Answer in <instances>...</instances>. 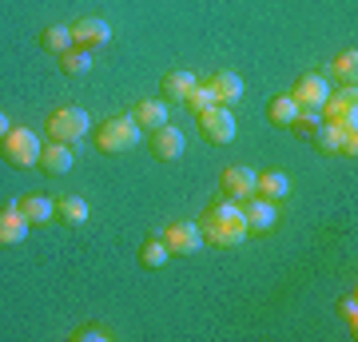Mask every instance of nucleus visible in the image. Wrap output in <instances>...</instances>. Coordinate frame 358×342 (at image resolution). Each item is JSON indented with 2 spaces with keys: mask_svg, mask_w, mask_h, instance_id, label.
I'll return each instance as SVG.
<instances>
[{
  "mask_svg": "<svg viewBox=\"0 0 358 342\" xmlns=\"http://www.w3.org/2000/svg\"><path fill=\"white\" fill-rule=\"evenodd\" d=\"M199 231H203V243H211V247H239L247 239L243 203L219 195L215 203H207V211L199 215Z\"/></svg>",
  "mask_w": 358,
  "mask_h": 342,
  "instance_id": "1",
  "label": "nucleus"
},
{
  "mask_svg": "<svg viewBox=\"0 0 358 342\" xmlns=\"http://www.w3.org/2000/svg\"><path fill=\"white\" fill-rule=\"evenodd\" d=\"M143 140V127L131 120V115H112V120H103L96 124V148L103 155H115V152H128L136 143Z\"/></svg>",
  "mask_w": 358,
  "mask_h": 342,
  "instance_id": "2",
  "label": "nucleus"
},
{
  "mask_svg": "<svg viewBox=\"0 0 358 342\" xmlns=\"http://www.w3.org/2000/svg\"><path fill=\"white\" fill-rule=\"evenodd\" d=\"M0 155H4V164L16 167V171L36 167V159H40L36 131H32V127H8V131H4V140H0Z\"/></svg>",
  "mask_w": 358,
  "mask_h": 342,
  "instance_id": "3",
  "label": "nucleus"
},
{
  "mask_svg": "<svg viewBox=\"0 0 358 342\" xmlns=\"http://www.w3.org/2000/svg\"><path fill=\"white\" fill-rule=\"evenodd\" d=\"M88 112L84 108H76V104H64V108H56V112H48V120H44V131H48V140L56 143H76L88 136Z\"/></svg>",
  "mask_w": 358,
  "mask_h": 342,
  "instance_id": "4",
  "label": "nucleus"
},
{
  "mask_svg": "<svg viewBox=\"0 0 358 342\" xmlns=\"http://www.w3.org/2000/svg\"><path fill=\"white\" fill-rule=\"evenodd\" d=\"M319 112H322L327 124L358 127V92H355V84H343L338 92H327V100H322Z\"/></svg>",
  "mask_w": 358,
  "mask_h": 342,
  "instance_id": "5",
  "label": "nucleus"
},
{
  "mask_svg": "<svg viewBox=\"0 0 358 342\" xmlns=\"http://www.w3.org/2000/svg\"><path fill=\"white\" fill-rule=\"evenodd\" d=\"M195 120H199V136H203L207 143H219V148H223V143H231V140H235V131H239V127H235V115H231V108H223V104H211V108H207V112H199Z\"/></svg>",
  "mask_w": 358,
  "mask_h": 342,
  "instance_id": "6",
  "label": "nucleus"
},
{
  "mask_svg": "<svg viewBox=\"0 0 358 342\" xmlns=\"http://www.w3.org/2000/svg\"><path fill=\"white\" fill-rule=\"evenodd\" d=\"M159 239H164V247L171 255H195L203 247V231H199V223H192V219H176V223L164 227Z\"/></svg>",
  "mask_w": 358,
  "mask_h": 342,
  "instance_id": "7",
  "label": "nucleus"
},
{
  "mask_svg": "<svg viewBox=\"0 0 358 342\" xmlns=\"http://www.w3.org/2000/svg\"><path fill=\"white\" fill-rule=\"evenodd\" d=\"M183 148H187V140H183V131L171 127V124L152 127V136H148V152H152V159H159V164H176L179 155H183Z\"/></svg>",
  "mask_w": 358,
  "mask_h": 342,
  "instance_id": "8",
  "label": "nucleus"
},
{
  "mask_svg": "<svg viewBox=\"0 0 358 342\" xmlns=\"http://www.w3.org/2000/svg\"><path fill=\"white\" fill-rule=\"evenodd\" d=\"M243 223H247V235H271L275 223H279V211H275L271 199L251 195V199H243Z\"/></svg>",
  "mask_w": 358,
  "mask_h": 342,
  "instance_id": "9",
  "label": "nucleus"
},
{
  "mask_svg": "<svg viewBox=\"0 0 358 342\" xmlns=\"http://www.w3.org/2000/svg\"><path fill=\"white\" fill-rule=\"evenodd\" d=\"M219 191H223L227 199H235V203L251 199V195H255V171L243 167V164L223 167V176H219Z\"/></svg>",
  "mask_w": 358,
  "mask_h": 342,
  "instance_id": "10",
  "label": "nucleus"
},
{
  "mask_svg": "<svg viewBox=\"0 0 358 342\" xmlns=\"http://www.w3.org/2000/svg\"><path fill=\"white\" fill-rule=\"evenodd\" d=\"M72 28V44L76 48H103L108 40H112V24L108 20H100V16H84V20H76V24H68Z\"/></svg>",
  "mask_w": 358,
  "mask_h": 342,
  "instance_id": "11",
  "label": "nucleus"
},
{
  "mask_svg": "<svg viewBox=\"0 0 358 342\" xmlns=\"http://www.w3.org/2000/svg\"><path fill=\"white\" fill-rule=\"evenodd\" d=\"M36 167L44 171V176H68V171L76 167V152H72V143H56V140H52L48 148H40Z\"/></svg>",
  "mask_w": 358,
  "mask_h": 342,
  "instance_id": "12",
  "label": "nucleus"
},
{
  "mask_svg": "<svg viewBox=\"0 0 358 342\" xmlns=\"http://www.w3.org/2000/svg\"><path fill=\"white\" fill-rule=\"evenodd\" d=\"M291 100L299 104V108H322V100H327V80H322L319 72H303V76L294 80Z\"/></svg>",
  "mask_w": 358,
  "mask_h": 342,
  "instance_id": "13",
  "label": "nucleus"
},
{
  "mask_svg": "<svg viewBox=\"0 0 358 342\" xmlns=\"http://www.w3.org/2000/svg\"><path fill=\"white\" fill-rule=\"evenodd\" d=\"M16 211L24 215L28 227H48L52 219H56V203L48 195H20L16 199Z\"/></svg>",
  "mask_w": 358,
  "mask_h": 342,
  "instance_id": "14",
  "label": "nucleus"
},
{
  "mask_svg": "<svg viewBox=\"0 0 358 342\" xmlns=\"http://www.w3.org/2000/svg\"><path fill=\"white\" fill-rule=\"evenodd\" d=\"M24 239H28V223L16 211V203L0 207V247H16V243H24Z\"/></svg>",
  "mask_w": 358,
  "mask_h": 342,
  "instance_id": "15",
  "label": "nucleus"
},
{
  "mask_svg": "<svg viewBox=\"0 0 358 342\" xmlns=\"http://www.w3.org/2000/svg\"><path fill=\"white\" fill-rule=\"evenodd\" d=\"M255 195H263V199H271V203H279V199H287L291 195V176L287 171H259L255 176Z\"/></svg>",
  "mask_w": 358,
  "mask_h": 342,
  "instance_id": "16",
  "label": "nucleus"
},
{
  "mask_svg": "<svg viewBox=\"0 0 358 342\" xmlns=\"http://www.w3.org/2000/svg\"><path fill=\"white\" fill-rule=\"evenodd\" d=\"M195 84H199V80H195L192 72H183V68H171V72H164V80H159V96H167V100L183 104L187 96H192Z\"/></svg>",
  "mask_w": 358,
  "mask_h": 342,
  "instance_id": "17",
  "label": "nucleus"
},
{
  "mask_svg": "<svg viewBox=\"0 0 358 342\" xmlns=\"http://www.w3.org/2000/svg\"><path fill=\"white\" fill-rule=\"evenodd\" d=\"M207 84H211V92H215V100L223 104V108H235V104L243 100V80L235 76V72H227V68L215 72Z\"/></svg>",
  "mask_w": 358,
  "mask_h": 342,
  "instance_id": "18",
  "label": "nucleus"
},
{
  "mask_svg": "<svg viewBox=\"0 0 358 342\" xmlns=\"http://www.w3.org/2000/svg\"><path fill=\"white\" fill-rule=\"evenodd\" d=\"M56 203V219L68 223V227H80V223H88V203L80 199V195H60Z\"/></svg>",
  "mask_w": 358,
  "mask_h": 342,
  "instance_id": "19",
  "label": "nucleus"
},
{
  "mask_svg": "<svg viewBox=\"0 0 358 342\" xmlns=\"http://www.w3.org/2000/svg\"><path fill=\"white\" fill-rule=\"evenodd\" d=\"M131 120L140 127H148V131H152V127H164L167 124V104L164 100H140L131 108Z\"/></svg>",
  "mask_w": 358,
  "mask_h": 342,
  "instance_id": "20",
  "label": "nucleus"
},
{
  "mask_svg": "<svg viewBox=\"0 0 358 342\" xmlns=\"http://www.w3.org/2000/svg\"><path fill=\"white\" fill-rule=\"evenodd\" d=\"M294 115H299V104L291 100V92H279V96H271L267 120H271L275 127H291V124H294Z\"/></svg>",
  "mask_w": 358,
  "mask_h": 342,
  "instance_id": "21",
  "label": "nucleus"
},
{
  "mask_svg": "<svg viewBox=\"0 0 358 342\" xmlns=\"http://www.w3.org/2000/svg\"><path fill=\"white\" fill-rule=\"evenodd\" d=\"M338 140H343V124H327L322 120L319 127H315V136H310V148L322 155H338Z\"/></svg>",
  "mask_w": 358,
  "mask_h": 342,
  "instance_id": "22",
  "label": "nucleus"
},
{
  "mask_svg": "<svg viewBox=\"0 0 358 342\" xmlns=\"http://www.w3.org/2000/svg\"><path fill=\"white\" fill-rule=\"evenodd\" d=\"M167 259H171V251L164 247V239H159V235L143 239V247H140V266H143V271H159Z\"/></svg>",
  "mask_w": 358,
  "mask_h": 342,
  "instance_id": "23",
  "label": "nucleus"
},
{
  "mask_svg": "<svg viewBox=\"0 0 358 342\" xmlns=\"http://www.w3.org/2000/svg\"><path fill=\"white\" fill-rule=\"evenodd\" d=\"M40 48L52 52V56L68 52V48H72V28H64V24H48L44 32H40Z\"/></svg>",
  "mask_w": 358,
  "mask_h": 342,
  "instance_id": "24",
  "label": "nucleus"
},
{
  "mask_svg": "<svg viewBox=\"0 0 358 342\" xmlns=\"http://www.w3.org/2000/svg\"><path fill=\"white\" fill-rule=\"evenodd\" d=\"M88 68H92L88 48H76V44H72L68 52H60V72H64V76H84Z\"/></svg>",
  "mask_w": 358,
  "mask_h": 342,
  "instance_id": "25",
  "label": "nucleus"
},
{
  "mask_svg": "<svg viewBox=\"0 0 358 342\" xmlns=\"http://www.w3.org/2000/svg\"><path fill=\"white\" fill-rule=\"evenodd\" d=\"M331 76L338 80V84H355V76H358V52L355 48L334 56L331 60Z\"/></svg>",
  "mask_w": 358,
  "mask_h": 342,
  "instance_id": "26",
  "label": "nucleus"
},
{
  "mask_svg": "<svg viewBox=\"0 0 358 342\" xmlns=\"http://www.w3.org/2000/svg\"><path fill=\"white\" fill-rule=\"evenodd\" d=\"M319 124H322V112H319V108H299V115H294L291 131H294V136H303V140H310Z\"/></svg>",
  "mask_w": 358,
  "mask_h": 342,
  "instance_id": "27",
  "label": "nucleus"
},
{
  "mask_svg": "<svg viewBox=\"0 0 358 342\" xmlns=\"http://www.w3.org/2000/svg\"><path fill=\"white\" fill-rule=\"evenodd\" d=\"M183 104H187V108L199 115V112H207V108H211V104H219V100H215V92H211V84H195L192 96H187Z\"/></svg>",
  "mask_w": 358,
  "mask_h": 342,
  "instance_id": "28",
  "label": "nucleus"
},
{
  "mask_svg": "<svg viewBox=\"0 0 358 342\" xmlns=\"http://www.w3.org/2000/svg\"><path fill=\"white\" fill-rule=\"evenodd\" d=\"M338 318H343L346 327L355 330V322H358V299H355V291H350V294H343V299H338Z\"/></svg>",
  "mask_w": 358,
  "mask_h": 342,
  "instance_id": "29",
  "label": "nucleus"
},
{
  "mask_svg": "<svg viewBox=\"0 0 358 342\" xmlns=\"http://www.w3.org/2000/svg\"><path fill=\"white\" fill-rule=\"evenodd\" d=\"M72 339H76V342H103V339H112V334H108L100 322H88V327H80Z\"/></svg>",
  "mask_w": 358,
  "mask_h": 342,
  "instance_id": "30",
  "label": "nucleus"
},
{
  "mask_svg": "<svg viewBox=\"0 0 358 342\" xmlns=\"http://www.w3.org/2000/svg\"><path fill=\"white\" fill-rule=\"evenodd\" d=\"M338 155H358V127H343V140H338Z\"/></svg>",
  "mask_w": 358,
  "mask_h": 342,
  "instance_id": "31",
  "label": "nucleus"
},
{
  "mask_svg": "<svg viewBox=\"0 0 358 342\" xmlns=\"http://www.w3.org/2000/svg\"><path fill=\"white\" fill-rule=\"evenodd\" d=\"M8 127H13V120H8V115L0 112V140H4V131H8Z\"/></svg>",
  "mask_w": 358,
  "mask_h": 342,
  "instance_id": "32",
  "label": "nucleus"
}]
</instances>
